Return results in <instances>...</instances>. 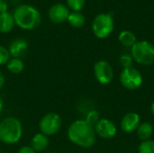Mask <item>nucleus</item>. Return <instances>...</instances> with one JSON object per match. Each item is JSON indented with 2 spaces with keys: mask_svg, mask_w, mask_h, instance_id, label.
<instances>
[{
  "mask_svg": "<svg viewBox=\"0 0 154 153\" xmlns=\"http://www.w3.org/2000/svg\"><path fill=\"white\" fill-rule=\"evenodd\" d=\"M68 139L75 145L89 149L97 142V134L94 126L88 124L84 119H79L70 124L67 132Z\"/></svg>",
  "mask_w": 154,
  "mask_h": 153,
  "instance_id": "1",
  "label": "nucleus"
},
{
  "mask_svg": "<svg viewBox=\"0 0 154 153\" xmlns=\"http://www.w3.org/2000/svg\"><path fill=\"white\" fill-rule=\"evenodd\" d=\"M15 24L23 30H33L41 23L39 11L30 5H21L14 9L13 14Z\"/></svg>",
  "mask_w": 154,
  "mask_h": 153,
  "instance_id": "2",
  "label": "nucleus"
},
{
  "mask_svg": "<svg viewBox=\"0 0 154 153\" xmlns=\"http://www.w3.org/2000/svg\"><path fill=\"white\" fill-rule=\"evenodd\" d=\"M23 136V125L19 119L8 116L0 122V142L13 145L20 142Z\"/></svg>",
  "mask_w": 154,
  "mask_h": 153,
  "instance_id": "3",
  "label": "nucleus"
},
{
  "mask_svg": "<svg viewBox=\"0 0 154 153\" xmlns=\"http://www.w3.org/2000/svg\"><path fill=\"white\" fill-rule=\"evenodd\" d=\"M131 56L134 61L143 66L154 63V45L148 41H137L131 48Z\"/></svg>",
  "mask_w": 154,
  "mask_h": 153,
  "instance_id": "4",
  "label": "nucleus"
},
{
  "mask_svg": "<svg viewBox=\"0 0 154 153\" xmlns=\"http://www.w3.org/2000/svg\"><path fill=\"white\" fill-rule=\"evenodd\" d=\"M114 28V19L110 14H99L92 23V32L98 39L107 38L113 32Z\"/></svg>",
  "mask_w": 154,
  "mask_h": 153,
  "instance_id": "5",
  "label": "nucleus"
},
{
  "mask_svg": "<svg viewBox=\"0 0 154 153\" xmlns=\"http://www.w3.org/2000/svg\"><path fill=\"white\" fill-rule=\"evenodd\" d=\"M119 80L123 87L127 90H136L143 83V77L139 69L134 67L123 69L120 73Z\"/></svg>",
  "mask_w": 154,
  "mask_h": 153,
  "instance_id": "6",
  "label": "nucleus"
},
{
  "mask_svg": "<svg viewBox=\"0 0 154 153\" xmlns=\"http://www.w3.org/2000/svg\"><path fill=\"white\" fill-rule=\"evenodd\" d=\"M62 120L60 115L56 113H48L42 117L39 122L40 133L46 136H52L56 134L61 128Z\"/></svg>",
  "mask_w": 154,
  "mask_h": 153,
  "instance_id": "7",
  "label": "nucleus"
},
{
  "mask_svg": "<svg viewBox=\"0 0 154 153\" xmlns=\"http://www.w3.org/2000/svg\"><path fill=\"white\" fill-rule=\"evenodd\" d=\"M94 76L99 84L107 85L114 78V69L108 61L100 60L94 65Z\"/></svg>",
  "mask_w": 154,
  "mask_h": 153,
  "instance_id": "8",
  "label": "nucleus"
},
{
  "mask_svg": "<svg viewBox=\"0 0 154 153\" xmlns=\"http://www.w3.org/2000/svg\"><path fill=\"white\" fill-rule=\"evenodd\" d=\"M94 130L97 136L104 140L112 139L117 133L116 124L107 118H100V120L95 124Z\"/></svg>",
  "mask_w": 154,
  "mask_h": 153,
  "instance_id": "9",
  "label": "nucleus"
},
{
  "mask_svg": "<svg viewBox=\"0 0 154 153\" xmlns=\"http://www.w3.org/2000/svg\"><path fill=\"white\" fill-rule=\"evenodd\" d=\"M141 123L142 120L139 114L135 112H129L122 117L120 128L125 133H133L134 132H136Z\"/></svg>",
  "mask_w": 154,
  "mask_h": 153,
  "instance_id": "10",
  "label": "nucleus"
},
{
  "mask_svg": "<svg viewBox=\"0 0 154 153\" xmlns=\"http://www.w3.org/2000/svg\"><path fill=\"white\" fill-rule=\"evenodd\" d=\"M69 13L67 5L62 3H57L51 6L49 10V18L54 23H61L67 21Z\"/></svg>",
  "mask_w": 154,
  "mask_h": 153,
  "instance_id": "11",
  "label": "nucleus"
},
{
  "mask_svg": "<svg viewBox=\"0 0 154 153\" xmlns=\"http://www.w3.org/2000/svg\"><path fill=\"white\" fill-rule=\"evenodd\" d=\"M8 50L12 58L22 59L28 50V42L23 38H16L10 42Z\"/></svg>",
  "mask_w": 154,
  "mask_h": 153,
  "instance_id": "12",
  "label": "nucleus"
},
{
  "mask_svg": "<svg viewBox=\"0 0 154 153\" xmlns=\"http://www.w3.org/2000/svg\"><path fill=\"white\" fill-rule=\"evenodd\" d=\"M50 144V139L48 136L42 133H35L31 140V148L35 152H42L47 150Z\"/></svg>",
  "mask_w": 154,
  "mask_h": 153,
  "instance_id": "13",
  "label": "nucleus"
},
{
  "mask_svg": "<svg viewBox=\"0 0 154 153\" xmlns=\"http://www.w3.org/2000/svg\"><path fill=\"white\" fill-rule=\"evenodd\" d=\"M153 125L149 122H142L136 130L137 137L141 142L151 140L153 134Z\"/></svg>",
  "mask_w": 154,
  "mask_h": 153,
  "instance_id": "14",
  "label": "nucleus"
},
{
  "mask_svg": "<svg viewBox=\"0 0 154 153\" xmlns=\"http://www.w3.org/2000/svg\"><path fill=\"white\" fill-rule=\"evenodd\" d=\"M14 15L8 12L0 14V32L7 33L10 32L14 27Z\"/></svg>",
  "mask_w": 154,
  "mask_h": 153,
  "instance_id": "15",
  "label": "nucleus"
},
{
  "mask_svg": "<svg viewBox=\"0 0 154 153\" xmlns=\"http://www.w3.org/2000/svg\"><path fill=\"white\" fill-rule=\"evenodd\" d=\"M118 41L123 46L127 47V48H132L137 42L136 36L134 35V33L131 31H128V30L122 31L119 33Z\"/></svg>",
  "mask_w": 154,
  "mask_h": 153,
  "instance_id": "16",
  "label": "nucleus"
},
{
  "mask_svg": "<svg viewBox=\"0 0 154 153\" xmlns=\"http://www.w3.org/2000/svg\"><path fill=\"white\" fill-rule=\"evenodd\" d=\"M6 69L10 73L14 74V75H18L23 71L24 63L22 60V59L11 58L9 60V61L6 63Z\"/></svg>",
  "mask_w": 154,
  "mask_h": 153,
  "instance_id": "17",
  "label": "nucleus"
},
{
  "mask_svg": "<svg viewBox=\"0 0 154 153\" xmlns=\"http://www.w3.org/2000/svg\"><path fill=\"white\" fill-rule=\"evenodd\" d=\"M67 22L69 24L74 28H80L86 23V18L83 14L80 12H71L69 13Z\"/></svg>",
  "mask_w": 154,
  "mask_h": 153,
  "instance_id": "18",
  "label": "nucleus"
},
{
  "mask_svg": "<svg viewBox=\"0 0 154 153\" xmlns=\"http://www.w3.org/2000/svg\"><path fill=\"white\" fill-rule=\"evenodd\" d=\"M138 153H154L153 140L141 142L138 146Z\"/></svg>",
  "mask_w": 154,
  "mask_h": 153,
  "instance_id": "19",
  "label": "nucleus"
},
{
  "mask_svg": "<svg viewBox=\"0 0 154 153\" xmlns=\"http://www.w3.org/2000/svg\"><path fill=\"white\" fill-rule=\"evenodd\" d=\"M88 124L92 125V126H95V124L100 120V117H99V113L95 110V109H92V110H89L87 115H86V118L84 119Z\"/></svg>",
  "mask_w": 154,
  "mask_h": 153,
  "instance_id": "20",
  "label": "nucleus"
},
{
  "mask_svg": "<svg viewBox=\"0 0 154 153\" xmlns=\"http://www.w3.org/2000/svg\"><path fill=\"white\" fill-rule=\"evenodd\" d=\"M86 0H67V5L73 12H79L85 5Z\"/></svg>",
  "mask_w": 154,
  "mask_h": 153,
  "instance_id": "21",
  "label": "nucleus"
},
{
  "mask_svg": "<svg viewBox=\"0 0 154 153\" xmlns=\"http://www.w3.org/2000/svg\"><path fill=\"white\" fill-rule=\"evenodd\" d=\"M119 61H120V64L122 65L123 69H127V68L133 67V64L134 62L131 54H127V53L122 54L119 58Z\"/></svg>",
  "mask_w": 154,
  "mask_h": 153,
  "instance_id": "22",
  "label": "nucleus"
},
{
  "mask_svg": "<svg viewBox=\"0 0 154 153\" xmlns=\"http://www.w3.org/2000/svg\"><path fill=\"white\" fill-rule=\"evenodd\" d=\"M11 59V55L7 48L3 45H0V66L6 65V63Z\"/></svg>",
  "mask_w": 154,
  "mask_h": 153,
  "instance_id": "23",
  "label": "nucleus"
},
{
  "mask_svg": "<svg viewBox=\"0 0 154 153\" xmlns=\"http://www.w3.org/2000/svg\"><path fill=\"white\" fill-rule=\"evenodd\" d=\"M7 9H8L7 0H0V14L7 12Z\"/></svg>",
  "mask_w": 154,
  "mask_h": 153,
  "instance_id": "24",
  "label": "nucleus"
},
{
  "mask_svg": "<svg viewBox=\"0 0 154 153\" xmlns=\"http://www.w3.org/2000/svg\"><path fill=\"white\" fill-rule=\"evenodd\" d=\"M17 153H36L32 148H31V146H23V147H21L19 150H18V151Z\"/></svg>",
  "mask_w": 154,
  "mask_h": 153,
  "instance_id": "25",
  "label": "nucleus"
},
{
  "mask_svg": "<svg viewBox=\"0 0 154 153\" xmlns=\"http://www.w3.org/2000/svg\"><path fill=\"white\" fill-rule=\"evenodd\" d=\"M5 76H4V74H3V72L0 70V90L3 88V87H4V85H5Z\"/></svg>",
  "mask_w": 154,
  "mask_h": 153,
  "instance_id": "26",
  "label": "nucleus"
},
{
  "mask_svg": "<svg viewBox=\"0 0 154 153\" xmlns=\"http://www.w3.org/2000/svg\"><path fill=\"white\" fill-rule=\"evenodd\" d=\"M3 109H4V103H3V100L2 98L0 97V116L3 113Z\"/></svg>",
  "mask_w": 154,
  "mask_h": 153,
  "instance_id": "27",
  "label": "nucleus"
},
{
  "mask_svg": "<svg viewBox=\"0 0 154 153\" xmlns=\"http://www.w3.org/2000/svg\"><path fill=\"white\" fill-rule=\"evenodd\" d=\"M151 112H152V115L154 116V101H152V103L151 105Z\"/></svg>",
  "mask_w": 154,
  "mask_h": 153,
  "instance_id": "28",
  "label": "nucleus"
},
{
  "mask_svg": "<svg viewBox=\"0 0 154 153\" xmlns=\"http://www.w3.org/2000/svg\"><path fill=\"white\" fill-rule=\"evenodd\" d=\"M45 153H53V152H45Z\"/></svg>",
  "mask_w": 154,
  "mask_h": 153,
  "instance_id": "29",
  "label": "nucleus"
}]
</instances>
